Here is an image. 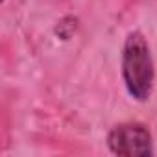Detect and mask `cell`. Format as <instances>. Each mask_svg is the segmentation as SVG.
<instances>
[{
  "label": "cell",
  "instance_id": "cell-1",
  "mask_svg": "<svg viewBox=\"0 0 157 157\" xmlns=\"http://www.w3.org/2000/svg\"><path fill=\"white\" fill-rule=\"evenodd\" d=\"M122 80L135 102H148L155 82V65L150 44L140 32H129L122 46Z\"/></svg>",
  "mask_w": 157,
  "mask_h": 157
},
{
  "label": "cell",
  "instance_id": "cell-2",
  "mask_svg": "<svg viewBox=\"0 0 157 157\" xmlns=\"http://www.w3.org/2000/svg\"><path fill=\"white\" fill-rule=\"evenodd\" d=\"M111 153L118 157H150L153 155L151 133L144 124L126 122L115 126L107 135Z\"/></svg>",
  "mask_w": 157,
  "mask_h": 157
},
{
  "label": "cell",
  "instance_id": "cell-4",
  "mask_svg": "<svg viewBox=\"0 0 157 157\" xmlns=\"http://www.w3.org/2000/svg\"><path fill=\"white\" fill-rule=\"evenodd\" d=\"M0 2H2V4H4V2H6V0H0Z\"/></svg>",
  "mask_w": 157,
  "mask_h": 157
},
{
  "label": "cell",
  "instance_id": "cell-3",
  "mask_svg": "<svg viewBox=\"0 0 157 157\" xmlns=\"http://www.w3.org/2000/svg\"><path fill=\"white\" fill-rule=\"evenodd\" d=\"M78 28H80V19L74 17V15H65V17H61V19L56 22V26H54V35H56L59 41H70V39L76 35Z\"/></svg>",
  "mask_w": 157,
  "mask_h": 157
}]
</instances>
